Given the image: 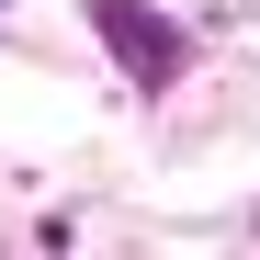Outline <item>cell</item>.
I'll return each instance as SVG.
<instances>
[{
    "label": "cell",
    "instance_id": "obj_1",
    "mask_svg": "<svg viewBox=\"0 0 260 260\" xmlns=\"http://www.w3.org/2000/svg\"><path fill=\"white\" fill-rule=\"evenodd\" d=\"M79 12H91V34L113 46V68L136 79V91H170V79L192 68V34L170 12H147V0H79Z\"/></svg>",
    "mask_w": 260,
    "mask_h": 260
},
{
    "label": "cell",
    "instance_id": "obj_2",
    "mask_svg": "<svg viewBox=\"0 0 260 260\" xmlns=\"http://www.w3.org/2000/svg\"><path fill=\"white\" fill-rule=\"evenodd\" d=\"M249 226H260V215H249Z\"/></svg>",
    "mask_w": 260,
    "mask_h": 260
}]
</instances>
